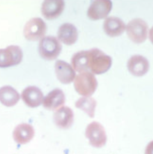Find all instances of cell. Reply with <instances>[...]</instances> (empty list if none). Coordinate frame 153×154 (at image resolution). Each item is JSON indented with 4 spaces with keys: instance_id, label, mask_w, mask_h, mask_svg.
I'll return each mask as SVG.
<instances>
[{
    "instance_id": "2",
    "label": "cell",
    "mask_w": 153,
    "mask_h": 154,
    "mask_svg": "<svg viewBox=\"0 0 153 154\" xmlns=\"http://www.w3.org/2000/svg\"><path fill=\"white\" fill-rule=\"evenodd\" d=\"M74 86L78 94L90 97L95 92L98 87V81L90 72H84L80 73L75 78Z\"/></svg>"
},
{
    "instance_id": "18",
    "label": "cell",
    "mask_w": 153,
    "mask_h": 154,
    "mask_svg": "<svg viewBox=\"0 0 153 154\" xmlns=\"http://www.w3.org/2000/svg\"><path fill=\"white\" fill-rule=\"evenodd\" d=\"M73 118L72 110L68 107H62L54 115V120L57 125L61 127H67L71 124Z\"/></svg>"
},
{
    "instance_id": "20",
    "label": "cell",
    "mask_w": 153,
    "mask_h": 154,
    "mask_svg": "<svg viewBox=\"0 0 153 154\" xmlns=\"http://www.w3.org/2000/svg\"><path fill=\"white\" fill-rule=\"evenodd\" d=\"M149 38L151 42L153 44V26L150 29L149 32Z\"/></svg>"
},
{
    "instance_id": "4",
    "label": "cell",
    "mask_w": 153,
    "mask_h": 154,
    "mask_svg": "<svg viewBox=\"0 0 153 154\" xmlns=\"http://www.w3.org/2000/svg\"><path fill=\"white\" fill-rule=\"evenodd\" d=\"M148 26L140 18L130 20L127 25L126 32L129 38L135 43L141 44L147 38Z\"/></svg>"
},
{
    "instance_id": "10",
    "label": "cell",
    "mask_w": 153,
    "mask_h": 154,
    "mask_svg": "<svg viewBox=\"0 0 153 154\" xmlns=\"http://www.w3.org/2000/svg\"><path fill=\"white\" fill-rule=\"evenodd\" d=\"M55 68L56 77L62 83H71L76 78V72L67 62L58 60L55 63Z\"/></svg>"
},
{
    "instance_id": "11",
    "label": "cell",
    "mask_w": 153,
    "mask_h": 154,
    "mask_svg": "<svg viewBox=\"0 0 153 154\" xmlns=\"http://www.w3.org/2000/svg\"><path fill=\"white\" fill-rule=\"evenodd\" d=\"M44 95L37 87L31 86L26 88L22 92V98L24 103L30 107H37L43 101Z\"/></svg>"
},
{
    "instance_id": "1",
    "label": "cell",
    "mask_w": 153,
    "mask_h": 154,
    "mask_svg": "<svg viewBox=\"0 0 153 154\" xmlns=\"http://www.w3.org/2000/svg\"><path fill=\"white\" fill-rule=\"evenodd\" d=\"M88 51V69L93 75H102L109 70L112 65V58L99 49Z\"/></svg>"
},
{
    "instance_id": "14",
    "label": "cell",
    "mask_w": 153,
    "mask_h": 154,
    "mask_svg": "<svg viewBox=\"0 0 153 154\" xmlns=\"http://www.w3.org/2000/svg\"><path fill=\"white\" fill-rule=\"evenodd\" d=\"M65 102V95L62 90L55 89L50 92L44 98L43 104L44 108L49 110H55Z\"/></svg>"
},
{
    "instance_id": "6",
    "label": "cell",
    "mask_w": 153,
    "mask_h": 154,
    "mask_svg": "<svg viewBox=\"0 0 153 154\" xmlns=\"http://www.w3.org/2000/svg\"><path fill=\"white\" fill-rule=\"evenodd\" d=\"M23 52L17 46H10L6 49H0V67L6 68L20 63Z\"/></svg>"
},
{
    "instance_id": "7",
    "label": "cell",
    "mask_w": 153,
    "mask_h": 154,
    "mask_svg": "<svg viewBox=\"0 0 153 154\" xmlns=\"http://www.w3.org/2000/svg\"><path fill=\"white\" fill-rule=\"evenodd\" d=\"M112 7L111 1H94L90 4L87 10V16L93 20L105 18L110 13Z\"/></svg>"
},
{
    "instance_id": "15",
    "label": "cell",
    "mask_w": 153,
    "mask_h": 154,
    "mask_svg": "<svg viewBox=\"0 0 153 154\" xmlns=\"http://www.w3.org/2000/svg\"><path fill=\"white\" fill-rule=\"evenodd\" d=\"M34 136V129L29 124H21L17 125L13 131L14 140L20 144L29 142Z\"/></svg>"
},
{
    "instance_id": "3",
    "label": "cell",
    "mask_w": 153,
    "mask_h": 154,
    "mask_svg": "<svg viewBox=\"0 0 153 154\" xmlns=\"http://www.w3.org/2000/svg\"><path fill=\"white\" fill-rule=\"evenodd\" d=\"M62 48V45L56 37L47 36L40 40L38 51L43 59L52 61L58 57Z\"/></svg>"
},
{
    "instance_id": "12",
    "label": "cell",
    "mask_w": 153,
    "mask_h": 154,
    "mask_svg": "<svg viewBox=\"0 0 153 154\" xmlns=\"http://www.w3.org/2000/svg\"><path fill=\"white\" fill-rule=\"evenodd\" d=\"M103 28L106 35L114 37L120 36L124 32L126 25L121 19L111 16L105 20Z\"/></svg>"
},
{
    "instance_id": "17",
    "label": "cell",
    "mask_w": 153,
    "mask_h": 154,
    "mask_svg": "<svg viewBox=\"0 0 153 154\" xmlns=\"http://www.w3.org/2000/svg\"><path fill=\"white\" fill-rule=\"evenodd\" d=\"M88 51H80L74 54L71 58V64L74 70L80 73L88 72Z\"/></svg>"
},
{
    "instance_id": "13",
    "label": "cell",
    "mask_w": 153,
    "mask_h": 154,
    "mask_svg": "<svg viewBox=\"0 0 153 154\" xmlns=\"http://www.w3.org/2000/svg\"><path fill=\"white\" fill-rule=\"evenodd\" d=\"M78 33L76 27L72 23H66L62 25L58 32V40L67 45H74L78 39Z\"/></svg>"
},
{
    "instance_id": "5",
    "label": "cell",
    "mask_w": 153,
    "mask_h": 154,
    "mask_svg": "<svg viewBox=\"0 0 153 154\" xmlns=\"http://www.w3.org/2000/svg\"><path fill=\"white\" fill-rule=\"evenodd\" d=\"M47 30V26L44 20L39 17L30 19L24 28L25 38L31 41H38L44 38Z\"/></svg>"
},
{
    "instance_id": "19",
    "label": "cell",
    "mask_w": 153,
    "mask_h": 154,
    "mask_svg": "<svg viewBox=\"0 0 153 154\" xmlns=\"http://www.w3.org/2000/svg\"><path fill=\"white\" fill-rule=\"evenodd\" d=\"M96 106V101L95 99L90 97H81L79 98L76 103V106L77 108L83 110L91 116L94 115Z\"/></svg>"
},
{
    "instance_id": "9",
    "label": "cell",
    "mask_w": 153,
    "mask_h": 154,
    "mask_svg": "<svg viewBox=\"0 0 153 154\" xmlns=\"http://www.w3.org/2000/svg\"><path fill=\"white\" fill-rule=\"evenodd\" d=\"M64 8V1H45L42 4L41 12L46 19L52 20L58 17L63 12Z\"/></svg>"
},
{
    "instance_id": "8",
    "label": "cell",
    "mask_w": 153,
    "mask_h": 154,
    "mask_svg": "<svg viewBox=\"0 0 153 154\" xmlns=\"http://www.w3.org/2000/svg\"><path fill=\"white\" fill-rule=\"evenodd\" d=\"M129 72L137 77L145 75L149 70L150 64L148 60L143 56L136 55L132 56L127 64Z\"/></svg>"
},
{
    "instance_id": "16",
    "label": "cell",
    "mask_w": 153,
    "mask_h": 154,
    "mask_svg": "<svg viewBox=\"0 0 153 154\" xmlns=\"http://www.w3.org/2000/svg\"><path fill=\"white\" fill-rule=\"evenodd\" d=\"M20 99L18 92L10 86H4L0 88V102L7 107L16 105Z\"/></svg>"
}]
</instances>
